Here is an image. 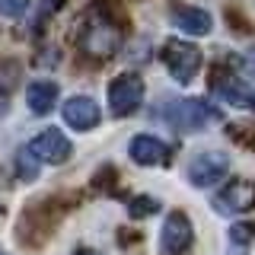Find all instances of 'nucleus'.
<instances>
[{
  "label": "nucleus",
  "instance_id": "nucleus-3",
  "mask_svg": "<svg viewBox=\"0 0 255 255\" xmlns=\"http://www.w3.org/2000/svg\"><path fill=\"white\" fill-rule=\"evenodd\" d=\"M163 118L179 131H201L204 125L217 122V109L207 106L204 99H169L163 106Z\"/></svg>",
  "mask_w": 255,
  "mask_h": 255
},
{
  "label": "nucleus",
  "instance_id": "nucleus-17",
  "mask_svg": "<svg viewBox=\"0 0 255 255\" xmlns=\"http://www.w3.org/2000/svg\"><path fill=\"white\" fill-rule=\"evenodd\" d=\"M77 255H102V252H96V249H77Z\"/></svg>",
  "mask_w": 255,
  "mask_h": 255
},
{
  "label": "nucleus",
  "instance_id": "nucleus-12",
  "mask_svg": "<svg viewBox=\"0 0 255 255\" xmlns=\"http://www.w3.org/2000/svg\"><path fill=\"white\" fill-rule=\"evenodd\" d=\"M26 99H29L32 115H48V112L58 106V86L51 80H35L26 90Z\"/></svg>",
  "mask_w": 255,
  "mask_h": 255
},
{
  "label": "nucleus",
  "instance_id": "nucleus-4",
  "mask_svg": "<svg viewBox=\"0 0 255 255\" xmlns=\"http://www.w3.org/2000/svg\"><path fill=\"white\" fill-rule=\"evenodd\" d=\"M143 102V80L137 74H122L112 80L109 86V112L115 118H125V115H134Z\"/></svg>",
  "mask_w": 255,
  "mask_h": 255
},
{
  "label": "nucleus",
  "instance_id": "nucleus-2",
  "mask_svg": "<svg viewBox=\"0 0 255 255\" xmlns=\"http://www.w3.org/2000/svg\"><path fill=\"white\" fill-rule=\"evenodd\" d=\"M159 58H163L166 70H169V77L175 83H191L195 74L201 70V48L185 42V38H169V42H163Z\"/></svg>",
  "mask_w": 255,
  "mask_h": 255
},
{
  "label": "nucleus",
  "instance_id": "nucleus-13",
  "mask_svg": "<svg viewBox=\"0 0 255 255\" xmlns=\"http://www.w3.org/2000/svg\"><path fill=\"white\" fill-rule=\"evenodd\" d=\"M38 163H42V159L32 153L29 147H22L19 153H16V172H19V179H22V182L38 179Z\"/></svg>",
  "mask_w": 255,
  "mask_h": 255
},
{
  "label": "nucleus",
  "instance_id": "nucleus-6",
  "mask_svg": "<svg viewBox=\"0 0 255 255\" xmlns=\"http://www.w3.org/2000/svg\"><path fill=\"white\" fill-rule=\"evenodd\" d=\"M255 207V182L249 179H233L230 185L220 188V195L214 198V211L217 214H243Z\"/></svg>",
  "mask_w": 255,
  "mask_h": 255
},
{
  "label": "nucleus",
  "instance_id": "nucleus-14",
  "mask_svg": "<svg viewBox=\"0 0 255 255\" xmlns=\"http://www.w3.org/2000/svg\"><path fill=\"white\" fill-rule=\"evenodd\" d=\"M32 0H0V16H6V19H19L22 13L29 10Z\"/></svg>",
  "mask_w": 255,
  "mask_h": 255
},
{
  "label": "nucleus",
  "instance_id": "nucleus-11",
  "mask_svg": "<svg viewBox=\"0 0 255 255\" xmlns=\"http://www.w3.org/2000/svg\"><path fill=\"white\" fill-rule=\"evenodd\" d=\"M172 26L185 35H207L214 29V19L207 10H198V6H172Z\"/></svg>",
  "mask_w": 255,
  "mask_h": 255
},
{
  "label": "nucleus",
  "instance_id": "nucleus-5",
  "mask_svg": "<svg viewBox=\"0 0 255 255\" xmlns=\"http://www.w3.org/2000/svg\"><path fill=\"white\" fill-rule=\"evenodd\" d=\"M230 169V156L220 153V150H204L188 163V182L195 188H207L214 182H220Z\"/></svg>",
  "mask_w": 255,
  "mask_h": 255
},
{
  "label": "nucleus",
  "instance_id": "nucleus-16",
  "mask_svg": "<svg viewBox=\"0 0 255 255\" xmlns=\"http://www.w3.org/2000/svg\"><path fill=\"white\" fill-rule=\"evenodd\" d=\"M128 211H131V217H150V214H156V201L153 198H134Z\"/></svg>",
  "mask_w": 255,
  "mask_h": 255
},
{
  "label": "nucleus",
  "instance_id": "nucleus-15",
  "mask_svg": "<svg viewBox=\"0 0 255 255\" xmlns=\"http://www.w3.org/2000/svg\"><path fill=\"white\" fill-rule=\"evenodd\" d=\"M230 239L239 243V246H249L255 239V223H236V227L230 230Z\"/></svg>",
  "mask_w": 255,
  "mask_h": 255
},
{
  "label": "nucleus",
  "instance_id": "nucleus-7",
  "mask_svg": "<svg viewBox=\"0 0 255 255\" xmlns=\"http://www.w3.org/2000/svg\"><path fill=\"white\" fill-rule=\"evenodd\" d=\"M191 246V220L182 211H172L163 223V233H159V249L163 255H182Z\"/></svg>",
  "mask_w": 255,
  "mask_h": 255
},
{
  "label": "nucleus",
  "instance_id": "nucleus-18",
  "mask_svg": "<svg viewBox=\"0 0 255 255\" xmlns=\"http://www.w3.org/2000/svg\"><path fill=\"white\" fill-rule=\"evenodd\" d=\"M252 109H255V96H252Z\"/></svg>",
  "mask_w": 255,
  "mask_h": 255
},
{
  "label": "nucleus",
  "instance_id": "nucleus-10",
  "mask_svg": "<svg viewBox=\"0 0 255 255\" xmlns=\"http://www.w3.org/2000/svg\"><path fill=\"white\" fill-rule=\"evenodd\" d=\"M64 122L77 131H93L99 125V106L90 96H74V99L64 102Z\"/></svg>",
  "mask_w": 255,
  "mask_h": 255
},
{
  "label": "nucleus",
  "instance_id": "nucleus-19",
  "mask_svg": "<svg viewBox=\"0 0 255 255\" xmlns=\"http://www.w3.org/2000/svg\"><path fill=\"white\" fill-rule=\"evenodd\" d=\"M0 255H6V252H3V249H0Z\"/></svg>",
  "mask_w": 255,
  "mask_h": 255
},
{
  "label": "nucleus",
  "instance_id": "nucleus-1",
  "mask_svg": "<svg viewBox=\"0 0 255 255\" xmlns=\"http://www.w3.org/2000/svg\"><path fill=\"white\" fill-rule=\"evenodd\" d=\"M118 45H122V29L106 13H90L83 35H80V48L93 58H112L118 51Z\"/></svg>",
  "mask_w": 255,
  "mask_h": 255
},
{
  "label": "nucleus",
  "instance_id": "nucleus-9",
  "mask_svg": "<svg viewBox=\"0 0 255 255\" xmlns=\"http://www.w3.org/2000/svg\"><path fill=\"white\" fill-rule=\"evenodd\" d=\"M128 153H131V159L140 163V166H163V163H169V147H166L159 137H153V134H137V137H131Z\"/></svg>",
  "mask_w": 255,
  "mask_h": 255
},
{
  "label": "nucleus",
  "instance_id": "nucleus-8",
  "mask_svg": "<svg viewBox=\"0 0 255 255\" xmlns=\"http://www.w3.org/2000/svg\"><path fill=\"white\" fill-rule=\"evenodd\" d=\"M29 150L35 153L42 163H51V166H61L67 163L70 153H74V147H70V140L64 137V134L58 131V128H48V131H42L35 140L29 143Z\"/></svg>",
  "mask_w": 255,
  "mask_h": 255
}]
</instances>
